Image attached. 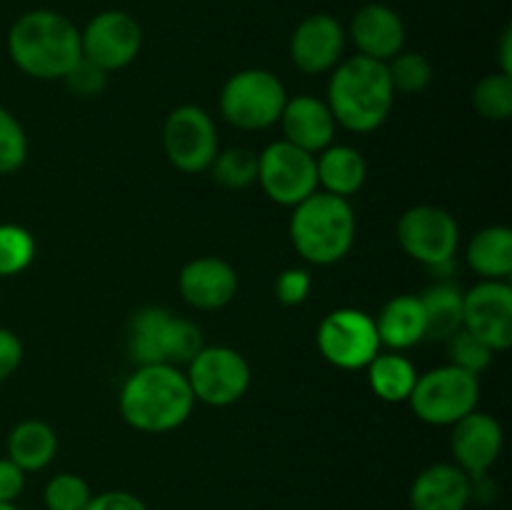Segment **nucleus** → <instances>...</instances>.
<instances>
[{"instance_id":"6e6552de","label":"nucleus","mask_w":512,"mask_h":510,"mask_svg":"<svg viewBox=\"0 0 512 510\" xmlns=\"http://www.w3.org/2000/svg\"><path fill=\"white\" fill-rule=\"evenodd\" d=\"M195 403L228 408L245 398L253 383V368L240 350L230 345H203L185 370Z\"/></svg>"},{"instance_id":"ea45409f","label":"nucleus","mask_w":512,"mask_h":510,"mask_svg":"<svg viewBox=\"0 0 512 510\" xmlns=\"http://www.w3.org/2000/svg\"><path fill=\"white\" fill-rule=\"evenodd\" d=\"M498 63H500V73L512 75V30L505 28L503 38H500V48H498Z\"/></svg>"},{"instance_id":"dca6fc26","label":"nucleus","mask_w":512,"mask_h":510,"mask_svg":"<svg viewBox=\"0 0 512 510\" xmlns=\"http://www.w3.org/2000/svg\"><path fill=\"white\" fill-rule=\"evenodd\" d=\"M450 428H453V433H450L453 463L470 478L490 473L500 460L505 443L503 425L498 423V418L483 413V410H473Z\"/></svg>"},{"instance_id":"4c0bfd02","label":"nucleus","mask_w":512,"mask_h":510,"mask_svg":"<svg viewBox=\"0 0 512 510\" xmlns=\"http://www.w3.org/2000/svg\"><path fill=\"white\" fill-rule=\"evenodd\" d=\"M25 478L28 473H23L8 455L0 458V503H18L25 490Z\"/></svg>"},{"instance_id":"473e14b6","label":"nucleus","mask_w":512,"mask_h":510,"mask_svg":"<svg viewBox=\"0 0 512 510\" xmlns=\"http://www.w3.org/2000/svg\"><path fill=\"white\" fill-rule=\"evenodd\" d=\"M28 135L20 120L0 105V175H13L28 160Z\"/></svg>"},{"instance_id":"a19ab883","label":"nucleus","mask_w":512,"mask_h":510,"mask_svg":"<svg viewBox=\"0 0 512 510\" xmlns=\"http://www.w3.org/2000/svg\"><path fill=\"white\" fill-rule=\"evenodd\" d=\"M0 510H20L15 503H0Z\"/></svg>"},{"instance_id":"f257e3e1","label":"nucleus","mask_w":512,"mask_h":510,"mask_svg":"<svg viewBox=\"0 0 512 510\" xmlns=\"http://www.w3.org/2000/svg\"><path fill=\"white\" fill-rule=\"evenodd\" d=\"M118 410L138 433L163 435L188 423L195 398L178 365H138L120 388Z\"/></svg>"},{"instance_id":"7ed1b4c3","label":"nucleus","mask_w":512,"mask_h":510,"mask_svg":"<svg viewBox=\"0 0 512 510\" xmlns=\"http://www.w3.org/2000/svg\"><path fill=\"white\" fill-rule=\"evenodd\" d=\"M5 45L15 68L35 80H63L83 58L78 25L68 15L48 8L18 15Z\"/></svg>"},{"instance_id":"39448f33","label":"nucleus","mask_w":512,"mask_h":510,"mask_svg":"<svg viewBox=\"0 0 512 510\" xmlns=\"http://www.w3.org/2000/svg\"><path fill=\"white\" fill-rule=\"evenodd\" d=\"M203 333L188 318L163 305L135 310L128 325V353L135 365H188L203 348Z\"/></svg>"},{"instance_id":"aec40b11","label":"nucleus","mask_w":512,"mask_h":510,"mask_svg":"<svg viewBox=\"0 0 512 510\" xmlns=\"http://www.w3.org/2000/svg\"><path fill=\"white\" fill-rule=\"evenodd\" d=\"M410 510H468L470 475L455 463H433L415 475L408 490Z\"/></svg>"},{"instance_id":"e433bc0d","label":"nucleus","mask_w":512,"mask_h":510,"mask_svg":"<svg viewBox=\"0 0 512 510\" xmlns=\"http://www.w3.org/2000/svg\"><path fill=\"white\" fill-rule=\"evenodd\" d=\"M85 510H150L143 498H138L130 490H103L93 493Z\"/></svg>"},{"instance_id":"7c9ffc66","label":"nucleus","mask_w":512,"mask_h":510,"mask_svg":"<svg viewBox=\"0 0 512 510\" xmlns=\"http://www.w3.org/2000/svg\"><path fill=\"white\" fill-rule=\"evenodd\" d=\"M90 498L93 488L78 473H55L43 488L45 510H85Z\"/></svg>"},{"instance_id":"4468645a","label":"nucleus","mask_w":512,"mask_h":510,"mask_svg":"<svg viewBox=\"0 0 512 510\" xmlns=\"http://www.w3.org/2000/svg\"><path fill=\"white\" fill-rule=\"evenodd\" d=\"M463 328L483 340L493 353L512 345L510 280H480L463 293Z\"/></svg>"},{"instance_id":"f03ea898","label":"nucleus","mask_w":512,"mask_h":510,"mask_svg":"<svg viewBox=\"0 0 512 510\" xmlns=\"http://www.w3.org/2000/svg\"><path fill=\"white\" fill-rule=\"evenodd\" d=\"M325 103L338 128L358 135L375 133L385 125L395 105L388 65L358 53L343 58L330 70Z\"/></svg>"},{"instance_id":"f704fd0d","label":"nucleus","mask_w":512,"mask_h":510,"mask_svg":"<svg viewBox=\"0 0 512 510\" xmlns=\"http://www.w3.org/2000/svg\"><path fill=\"white\" fill-rule=\"evenodd\" d=\"M310 290H313V275L305 268L280 270L273 283L275 298L285 308H298V305H303L308 300Z\"/></svg>"},{"instance_id":"2eb2a0df","label":"nucleus","mask_w":512,"mask_h":510,"mask_svg":"<svg viewBox=\"0 0 512 510\" xmlns=\"http://www.w3.org/2000/svg\"><path fill=\"white\" fill-rule=\"evenodd\" d=\"M348 33L330 13H313L295 25L290 35V63L303 75H325L345 58Z\"/></svg>"},{"instance_id":"2f4dec72","label":"nucleus","mask_w":512,"mask_h":510,"mask_svg":"<svg viewBox=\"0 0 512 510\" xmlns=\"http://www.w3.org/2000/svg\"><path fill=\"white\" fill-rule=\"evenodd\" d=\"M445 348H448V363L470 375L485 373V370L490 368V363H493L495 355L483 340L475 338V335L468 333L465 328H460L458 333L450 335V338L445 340Z\"/></svg>"},{"instance_id":"c756f323","label":"nucleus","mask_w":512,"mask_h":510,"mask_svg":"<svg viewBox=\"0 0 512 510\" xmlns=\"http://www.w3.org/2000/svg\"><path fill=\"white\" fill-rule=\"evenodd\" d=\"M385 65H388V75L395 93L418 95L433 83V63L418 50H400Z\"/></svg>"},{"instance_id":"0eeeda50","label":"nucleus","mask_w":512,"mask_h":510,"mask_svg":"<svg viewBox=\"0 0 512 510\" xmlns=\"http://www.w3.org/2000/svg\"><path fill=\"white\" fill-rule=\"evenodd\" d=\"M480 380L455 365L418 373L408 405L418 420L428 425H455L460 418L478 410Z\"/></svg>"},{"instance_id":"1a4fd4ad","label":"nucleus","mask_w":512,"mask_h":510,"mask_svg":"<svg viewBox=\"0 0 512 510\" xmlns=\"http://www.w3.org/2000/svg\"><path fill=\"white\" fill-rule=\"evenodd\" d=\"M220 150L213 115L193 103L178 105L163 123V153L175 170L185 175L208 173Z\"/></svg>"},{"instance_id":"72a5a7b5","label":"nucleus","mask_w":512,"mask_h":510,"mask_svg":"<svg viewBox=\"0 0 512 510\" xmlns=\"http://www.w3.org/2000/svg\"><path fill=\"white\" fill-rule=\"evenodd\" d=\"M110 73H105L103 68H98L90 60L80 58L73 68L68 70V75L63 78V83L68 85V90L78 98H98L105 88H108Z\"/></svg>"},{"instance_id":"9b49d317","label":"nucleus","mask_w":512,"mask_h":510,"mask_svg":"<svg viewBox=\"0 0 512 510\" xmlns=\"http://www.w3.org/2000/svg\"><path fill=\"white\" fill-rule=\"evenodd\" d=\"M395 235L408 258L428 270L453 263L460 248V225L453 213L438 205H413L395 225Z\"/></svg>"},{"instance_id":"bb28decb","label":"nucleus","mask_w":512,"mask_h":510,"mask_svg":"<svg viewBox=\"0 0 512 510\" xmlns=\"http://www.w3.org/2000/svg\"><path fill=\"white\" fill-rule=\"evenodd\" d=\"M210 178L225 190H245L258 180V153L243 145L218 150L208 168Z\"/></svg>"},{"instance_id":"412c9836","label":"nucleus","mask_w":512,"mask_h":510,"mask_svg":"<svg viewBox=\"0 0 512 510\" xmlns=\"http://www.w3.org/2000/svg\"><path fill=\"white\" fill-rule=\"evenodd\" d=\"M373 318L383 348L403 353V350L428 340V323H425V310L423 303H420V295H395Z\"/></svg>"},{"instance_id":"cd10ccee","label":"nucleus","mask_w":512,"mask_h":510,"mask_svg":"<svg viewBox=\"0 0 512 510\" xmlns=\"http://www.w3.org/2000/svg\"><path fill=\"white\" fill-rule=\"evenodd\" d=\"M473 108L480 118L505 123L512 118V75L495 73L485 75L473 88Z\"/></svg>"},{"instance_id":"f3484780","label":"nucleus","mask_w":512,"mask_h":510,"mask_svg":"<svg viewBox=\"0 0 512 510\" xmlns=\"http://www.w3.org/2000/svg\"><path fill=\"white\" fill-rule=\"evenodd\" d=\"M238 273L218 255H200L180 268L178 290L185 303L203 313L228 308L238 295Z\"/></svg>"},{"instance_id":"58836bf2","label":"nucleus","mask_w":512,"mask_h":510,"mask_svg":"<svg viewBox=\"0 0 512 510\" xmlns=\"http://www.w3.org/2000/svg\"><path fill=\"white\" fill-rule=\"evenodd\" d=\"M498 498H500V485L493 475L485 473V475H475V478H470V503L493 505L498 503Z\"/></svg>"},{"instance_id":"b1692460","label":"nucleus","mask_w":512,"mask_h":510,"mask_svg":"<svg viewBox=\"0 0 512 510\" xmlns=\"http://www.w3.org/2000/svg\"><path fill=\"white\" fill-rule=\"evenodd\" d=\"M465 263L480 280H510L512 230L508 225H485L465 248Z\"/></svg>"},{"instance_id":"ddd939ff","label":"nucleus","mask_w":512,"mask_h":510,"mask_svg":"<svg viewBox=\"0 0 512 510\" xmlns=\"http://www.w3.org/2000/svg\"><path fill=\"white\" fill-rule=\"evenodd\" d=\"M140 50H143V28L128 10H100L80 28V53L105 73L128 68Z\"/></svg>"},{"instance_id":"a211bd4d","label":"nucleus","mask_w":512,"mask_h":510,"mask_svg":"<svg viewBox=\"0 0 512 510\" xmlns=\"http://www.w3.org/2000/svg\"><path fill=\"white\" fill-rule=\"evenodd\" d=\"M348 40L355 45V53L365 58L388 63L400 50H405L408 30L398 10L385 3H365L350 18Z\"/></svg>"},{"instance_id":"20e7f679","label":"nucleus","mask_w":512,"mask_h":510,"mask_svg":"<svg viewBox=\"0 0 512 510\" xmlns=\"http://www.w3.org/2000/svg\"><path fill=\"white\" fill-rule=\"evenodd\" d=\"M358 220L350 200L315 190L290 215V243L310 265H335L353 250Z\"/></svg>"},{"instance_id":"a878e982","label":"nucleus","mask_w":512,"mask_h":510,"mask_svg":"<svg viewBox=\"0 0 512 510\" xmlns=\"http://www.w3.org/2000/svg\"><path fill=\"white\" fill-rule=\"evenodd\" d=\"M463 293L465 290L453 280H435L420 293L430 340L445 343L463 328Z\"/></svg>"},{"instance_id":"5701e85b","label":"nucleus","mask_w":512,"mask_h":510,"mask_svg":"<svg viewBox=\"0 0 512 510\" xmlns=\"http://www.w3.org/2000/svg\"><path fill=\"white\" fill-rule=\"evenodd\" d=\"M58 455V433L45 420L28 418L8 433V458L23 473H40Z\"/></svg>"},{"instance_id":"c9c22d12","label":"nucleus","mask_w":512,"mask_h":510,"mask_svg":"<svg viewBox=\"0 0 512 510\" xmlns=\"http://www.w3.org/2000/svg\"><path fill=\"white\" fill-rule=\"evenodd\" d=\"M20 363H23V340L10 328L0 325V383L13 378Z\"/></svg>"},{"instance_id":"4be33fe9","label":"nucleus","mask_w":512,"mask_h":510,"mask_svg":"<svg viewBox=\"0 0 512 510\" xmlns=\"http://www.w3.org/2000/svg\"><path fill=\"white\" fill-rule=\"evenodd\" d=\"M315 170H318V188L345 200L360 193L368 180V163L363 153L345 143H333L320 150L315 155Z\"/></svg>"},{"instance_id":"423d86ee","label":"nucleus","mask_w":512,"mask_h":510,"mask_svg":"<svg viewBox=\"0 0 512 510\" xmlns=\"http://www.w3.org/2000/svg\"><path fill=\"white\" fill-rule=\"evenodd\" d=\"M288 100L283 80L265 68H245L230 75L220 88L218 108L228 125L248 133L278 125Z\"/></svg>"},{"instance_id":"393cba45","label":"nucleus","mask_w":512,"mask_h":510,"mask_svg":"<svg viewBox=\"0 0 512 510\" xmlns=\"http://www.w3.org/2000/svg\"><path fill=\"white\" fill-rule=\"evenodd\" d=\"M368 373V385L373 395H378L383 403H408L413 385L418 380V368L408 355L398 350H380L370 365L365 368Z\"/></svg>"},{"instance_id":"9d476101","label":"nucleus","mask_w":512,"mask_h":510,"mask_svg":"<svg viewBox=\"0 0 512 510\" xmlns=\"http://www.w3.org/2000/svg\"><path fill=\"white\" fill-rule=\"evenodd\" d=\"M318 353L338 370H365L383 350L375 318L360 308H335L320 320Z\"/></svg>"},{"instance_id":"6ab92c4d","label":"nucleus","mask_w":512,"mask_h":510,"mask_svg":"<svg viewBox=\"0 0 512 510\" xmlns=\"http://www.w3.org/2000/svg\"><path fill=\"white\" fill-rule=\"evenodd\" d=\"M278 125L283 130V140L310 155H318L320 150L333 145L335 133H338V123L328 103L308 93L293 95V98L288 95Z\"/></svg>"},{"instance_id":"f8f14e48","label":"nucleus","mask_w":512,"mask_h":510,"mask_svg":"<svg viewBox=\"0 0 512 510\" xmlns=\"http://www.w3.org/2000/svg\"><path fill=\"white\" fill-rule=\"evenodd\" d=\"M273 203L283 208H295L318 190V170L315 155L295 148L288 140H275L258 153V180Z\"/></svg>"},{"instance_id":"c85d7f7f","label":"nucleus","mask_w":512,"mask_h":510,"mask_svg":"<svg viewBox=\"0 0 512 510\" xmlns=\"http://www.w3.org/2000/svg\"><path fill=\"white\" fill-rule=\"evenodd\" d=\"M33 233L18 223H0V278L25 273L35 260Z\"/></svg>"}]
</instances>
